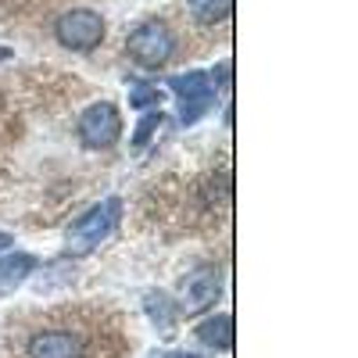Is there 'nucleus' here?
<instances>
[{"mask_svg": "<svg viewBox=\"0 0 358 358\" xmlns=\"http://www.w3.org/2000/svg\"><path fill=\"white\" fill-rule=\"evenodd\" d=\"M118 219H122V201H118V197H104L101 204H94L86 215H79V219L69 226V233H65V251H69L72 258L90 255L101 241H108V236H111V229L118 226Z\"/></svg>", "mask_w": 358, "mask_h": 358, "instance_id": "obj_1", "label": "nucleus"}, {"mask_svg": "<svg viewBox=\"0 0 358 358\" xmlns=\"http://www.w3.org/2000/svg\"><path fill=\"white\" fill-rule=\"evenodd\" d=\"M172 47H176V40H172L165 22H143V25L133 29L129 40H126L129 57L136 65H143V69H162L172 57Z\"/></svg>", "mask_w": 358, "mask_h": 358, "instance_id": "obj_2", "label": "nucleus"}, {"mask_svg": "<svg viewBox=\"0 0 358 358\" xmlns=\"http://www.w3.org/2000/svg\"><path fill=\"white\" fill-rule=\"evenodd\" d=\"M172 94L179 97V122L183 126H194L197 118L215 104V86L212 79H208V72H183V76H176L172 83Z\"/></svg>", "mask_w": 358, "mask_h": 358, "instance_id": "obj_3", "label": "nucleus"}, {"mask_svg": "<svg viewBox=\"0 0 358 358\" xmlns=\"http://www.w3.org/2000/svg\"><path fill=\"white\" fill-rule=\"evenodd\" d=\"M54 33H57V43L69 50H94L104 40V18L90 8H72L57 18Z\"/></svg>", "mask_w": 358, "mask_h": 358, "instance_id": "obj_4", "label": "nucleus"}, {"mask_svg": "<svg viewBox=\"0 0 358 358\" xmlns=\"http://www.w3.org/2000/svg\"><path fill=\"white\" fill-rule=\"evenodd\" d=\"M118 129H122V118H118V108L108 104V101H97L90 104L79 118V136L86 147H94V151H104L118 140Z\"/></svg>", "mask_w": 358, "mask_h": 358, "instance_id": "obj_5", "label": "nucleus"}, {"mask_svg": "<svg viewBox=\"0 0 358 358\" xmlns=\"http://www.w3.org/2000/svg\"><path fill=\"white\" fill-rule=\"evenodd\" d=\"M219 297H222V276H219V268H212V265L197 268V273H190L183 280V308L194 312V315L204 312V308H212Z\"/></svg>", "mask_w": 358, "mask_h": 358, "instance_id": "obj_6", "label": "nucleus"}, {"mask_svg": "<svg viewBox=\"0 0 358 358\" xmlns=\"http://www.w3.org/2000/svg\"><path fill=\"white\" fill-rule=\"evenodd\" d=\"M29 358H83V341L65 330H47L29 341Z\"/></svg>", "mask_w": 358, "mask_h": 358, "instance_id": "obj_7", "label": "nucleus"}, {"mask_svg": "<svg viewBox=\"0 0 358 358\" xmlns=\"http://www.w3.org/2000/svg\"><path fill=\"white\" fill-rule=\"evenodd\" d=\"M36 268V255H25V251H15V255H4L0 258V297L15 294L25 276Z\"/></svg>", "mask_w": 358, "mask_h": 358, "instance_id": "obj_8", "label": "nucleus"}, {"mask_svg": "<svg viewBox=\"0 0 358 358\" xmlns=\"http://www.w3.org/2000/svg\"><path fill=\"white\" fill-rule=\"evenodd\" d=\"M194 337L201 344H212L215 351H229L233 348V319L229 315H208L204 322H197Z\"/></svg>", "mask_w": 358, "mask_h": 358, "instance_id": "obj_9", "label": "nucleus"}, {"mask_svg": "<svg viewBox=\"0 0 358 358\" xmlns=\"http://www.w3.org/2000/svg\"><path fill=\"white\" fill-rule=\"evenodd\" d=\"M143 312L151 315L158 334H169L172 326H176V301H172V294H165V290H147Z\"/></svg>", "mask_w": 358, "mask_h": 358, "instance_id": "obj_10", "label": "nucleus"}, {"mask_svg": "<svg viewBox=\"0 0 358 358\" xmlns=\"http://www.w3.org/2000/svg\"><path fill=\"white\" fill-rule=\"evenodd\" d=\"M233 0H190V15L201 22V25H215L229 15Z\"/></svg>", "mask_w": 358, "mask_h": 358, "instance_id": "obj_11", "label": "nucleus"}, {"mask_svg": "<svg viewBox=\"0 0 358 358\" xmlns=\"http://www.w3.org/2000/svg\"><path fill=\"white\" fill-rule=\"evenodd\" d=\"M158 126H162V111L155 108V111H147V115H143V122H140L136 133H133V147H136V151H143V147L151 143V136H155Z\"/></svg>", "mask_w": 358, "mask_h": 358, "instance_id": "obj_12", "label": "nucleus"}, {"mask_svg": "<svg viewBox=\"0 0 358 358\" xmlns=\"http://www.w3.org/2000/svg\"><path fill=\"white\" fill-rule=\"evenodd\" d=\"M165 101V94H162V90H155V86H133V94H129V104L136 108V111H143V108H158Z\"/></svg>", "mask_w": 358, "mask_h": 358, "instance_id": "obj_13", "label": "nucleus"}, {"mask_svg": "<svg viewBox=\"0 0 358 358\" xmlns=\"http://www.w3.org/2000/svg\"><path fill=\"white\" fill-rule=\"evenodd\" d=\"M229 76H233V69H229V62H222V65H215L212 72H208V79H212V86H215V90H219V86H222V83H226Z\"/></svg>", "mask_w": 358, "mask_h": 358, "instance_id": "obj_14", "label": "nucleus"}, {"mask_svg": "<svg viewBox=\"0 0 358 358\" xmlns=\"http://www.w3.org/2000/svg\"><path fill=\"white\" fill-rule=\"evenodd\" d=\"M151 358H204V355H194V351H155Z\"/></svg>", "mask_w": 358, "mask_h": 358, "instance_id": "obj_15", "label": "nucleus"}, {"mask_svg": "<svg viewBox=\"0 0 358 358\" xmlns=\"http://www.w3.org/2000/svg\"><path fill=\"white\" fill-rule=\"evenodd\" d=\"M4 248H11V233H0V251Z\"/></svg>", "mask_w": 358, "mask_h": 358, "instance_id": "obj_16", "label": "nucleus"}, {"mask_svg": "<svg viewBox=\"0 0 358 358\" xmlns=\"http://www.w3.org/2000/svg\"><path fill=\"white\" fill-rule=\"evenodd\" d=\"M11 57V47H0V62H8Z\"/></svg>", "mask_w": 358, "mask_h": 358, "instance_id": "obj_17", "label": "nucleus"}]
</instances>
